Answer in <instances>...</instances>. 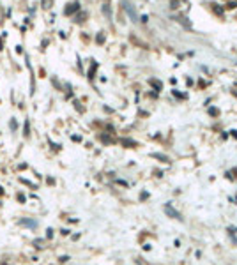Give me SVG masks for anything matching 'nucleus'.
Listing matches in <instances>:
<instances>
[{
	"label": "nucleus",
	"instance_id": "1",
	"mask_svg": "<svg viewBox=\"0 0 237 265\" xmlns=\"http://www.w3.org/2000/svg\"><path fill=\"white\" fill-rule=\"evenodd\" d=\"M80 9V5L78 4H69V7L66 9V14H73V13H76Z\"/></svg>",
	"mask_w": 237,
	"mask_h": 265
},
{
	"label": "nucleus",
	"instance_id": "2",
	"mask_svg": "<svg viewBox=\"0 0 237 265\" xmlns=\"http://www.w3.org/2000/svg\"><path fill=\"white\" fill-rule=\"evenodd\" d=\"M19 180H21V182H23V184H27V186H30V187H32V189H36V184H32V182H28L27 179H19Z\"/></svg>",
	"mask_w": 237,
	"mask_h": 265
},
{
	"label": "nucleus",
	"instance_id": "3",
	"mask_svg": "<svg viewBox=\"0 0 237 265\" xmlns=\"http://www.w3.org/2000/svg\"><path fill=\"white\" fill-rule=\"evenodd\" d=\"M28 132H30V126H28V120H27V122H25V132H23V135L28 136Z\"/></svg>",
	"mask_w": 237,
	"mask_h": 265
},
{
	"label": "nucleus",
	"instance_id": "4",
	"mask_svg": "<svg viewBox=\"0 0 237 265\" xmlns=\"http://www.w3.org/2000/svg\"><path fill=\"white\" fill-rule=\"evenodd\" d=\"M41 244H43V240H41V239H37V240H34V246H36V248H39V249H41V248H43V246H41Z\"/></svg>",
	"mask_w": 237,
	"mask_h": 265
},
{
	"label": "nucleus",
	"instance_id": "5",
	"mask_svg": "<svg viewBox=\"0 0 237 265\" xmlns=\"http://www.w3.org/2000/svg\"><path fill=\"white\" fill-rule=\"evenodd\" d=\"M21 223H23V225H28L30 228H34V226H36V223H34V221H21Z\"/></svg>",
	"mask_w": 237,
	"mask_h": 265
},
{
	"label": "nucleus",
	"instance_id": "6",
	"mask_svg": "<svg viewBox=\"0 0 237 265\" xmlns=\"http://www.w3.org/2000/svg\"><path fill=\"white\" fill-rule=\"evenodd\" d=\"M103 13H105L106 16H110V7L108 5H103Z\"/></svg>",
	"mask_w": 237,
	"mask_h": 265
},
{
	"label": "nucleus",
	"instance_id": "7",
	"mask_svg": "<svg viewBox=\"0 0 237 265\" xmlns=\"http://www.w3.org/2000/svg\"><path fill=\"white\" fill-rule=\"evenodd\" d=\"M150 85H152L154 88H158V90L161 88V83H158V81H150Z\"/></svg>",
	"mask_w": 237,
	"mask_h": 265
},
{
	"label": "nucleus",
	"instance_id": "8",
	"mask_svg": "<svg viewBox=\"0 0 237 265\" xmlns=\"http://www.w3.org/2000/svg\"><path fill=\"white\" fill-rule=\"evenodd\" d=\"M226 7H228V9H235L237 4H235V2H230V4H226Z\"/></svg>",
	"mask_w": 237,
	"mask_h": 265
},
{
	"label": "nucleus",
	"instance_id": "9",
	"mask_svg": "<svg viewBox=\"0 0 237 265\" xmlns=\"http://www.w3.org/2000/svg\"><path fill=\"white\" fill-rule=\"evenodd\" d=\"M16 126H18V124H16V120H11V127H13V129H16Z\"/></svg>",
	"mask_w": 237,
	"mask_h": 265
},
{
	"label": "nucleus",
	"instance_id": "10",
	"mask_svg": "<svg viewBox=\"0 0 237 265\" xmlns=\"http://www.w3.org/2000/svg\"><path fill=\"white\" fill-rule=\"evenodd\" d=\"M0 195H4V189L2 187H0Z\"/></svg>",
	"mask_w": 237,
	"mask_h": 265
},
{
	"label": "nucleus",
	"instance_id": "11",
	"mask_svg": "<svg viewBox=\"0 0 237 265\" xmlns=\"http://www.w3.org/2000/svg\"><path fill=\"white\" fill-rule=\"evenodd\" d=\"M4 265H7V263H4Z\"/></svg>",
	"mask_w": 237,
	"mask_h": 265
}]
</instances>
